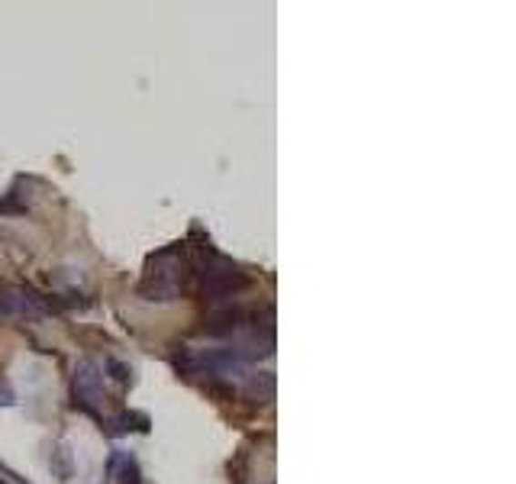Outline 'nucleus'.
Instances as JSON below:
<instances>
[{"label":"nucleus","mask_w":516,"mask_h":484,"mask_svg":"<svg viewBox=\"0 0 516 484\" xmlns=\"http://www.w3.org/2000/svg\"><path fill=\"white\" fill-rule=\"evenodd\" d=\"M187 258H191V281L200 287L207 304H223L252 287V275L242 271L233 258L219 256L210 242L187 249Z\"/></svg>","instance_id":"obj_1"},{"label":"nucleus","mask_w":516,"mask_h":484,"mask_svg":"<svg viewBox=\"0 0 516 484\" xmlns=\"http://www.w3.org/2000/svg\"><path fill=\"white\" fill-rule=\"evenodd\" d=\"M191 287V258H187V242H175L168 249L156 252L142 271L139 297L152 304H168L177 300Z\"/></svg>","instance_id":"obj_2"},{"label":"nucleus","mask_w":516,"mask_h":484,"mask_svg":"<svg viewBox=\"0 0 516 484\" xmlns=\"http://www.w3.org/2000/svg\"><path fill=\"white\" fill-rule=\"evenodd\" d=\"M71 394H75V407L94 417L97 423H104V375L94 362H78L75 378H71Z\"/></svg>","instance_id":"obj_3"},{"label":"nucleus","mask_w":516,"mask_h":484,"mask_svg":"<svg viewBox=\"0 0 516 484\" xmlns=\"http://www.w3.org/2000/svg\"><path fill=\"white\" fill-rule=\"evenodd\" d=\"M52 310V300L43 294H35L33 287H16V285H0V320H33Z\"/></svg>","instance_id":"obj_4"},{"label":"nucleus","mask_w":516,"mask_h":484,"mask_svg":"<svg viewBox=\"0 0 516 484\" xmlns=\"http://www.w3.org/2000/svg\"><path fill=\"white\" fill-rule=\"evenodd\" d=\"M248 320H252V310H246V307H217L213 314L200 320V333L210 339H229V336L242 333Z\"/></svg>","instance_id":"obj_5"},{"label":"nucleus","mask_w":516,"mask_h":484,"mask_svg":"<svg viewBox=\"0 0 516 484\" xmlns=\"http://www.w3.org/2000/svg\"><path fill=\"white\" fill-rule=\"evenodd\" d=\"M100 427H104L110 436L133 433V429L146 433V429H149V417H146V413H116V417H104V423H100Z\"/></svg>","instance_id":"obj_6"},{"label":"nucleus","mask_w":516,"mask_h":484,"mask_svg":"<svg viewBox=\"0 0 516 484\" xmlns=\"http://www.w3.org/2000/svg\"><path fill=\"white\" fill-rule=\"evenodd\" d=\"M110 478H114V484H142V471L129 452H116L110 462Z\"/></svg>","instance_id":"obj_7"},{"label":"nucleus","mask_w":516,"mask_h":484,"mask_svg":"<svg viewBox=\"0 0 516 484\" xmlns=\"http://www.w3.org/2000/svg\"><path fill=\"white\" fill-rule=\"evenodd\" d=\"M26 200L20 197V181L10 187L4 197H0V217H10V214H26Z\"/></svg>","instance_id":"obj_8"},{"label":"nucleus","mask_w":516,"mask_h":484,"mask_svg":"<svg viewBox=\"0 0 516 484\" xmlns=\"http://www.w3.org/2000/svg\"><path fill=\"white\" fill-rule=\"evenodd\" d=\"M106 371H110V375H114V381H120V385H129V381H133V368H129V365H123V362H116V358H110V362H106Z\"/></svg>","instance_id":"obj_9"},{"label":"nucleus","mask_w":516,"mask_h":484,"mask_svg":"<svg viewBox=\"0 0 516 484\" xmlns=\"http://www.w3.org/2000/svg\"><path fill=\"white\" fill-rule=\"evenodd\" d=\"M16 404V394L7 381H0V407H14Z\"/></svg>","instance_id":"obj_10"},{"label":"nucleus","mask_w":516,"mask_h":484,"mask_svg":"<svg viewBox=\"0 0 516 484\" xmlns=\"http://www.w3.org/2000/svg\"><path fill=\"white\" fill-rule=\"evenodd\" d=\"M0 484H14V481H10V478H0Z\"/></svg>","instance_id":"obj_11"}]
</instances>
